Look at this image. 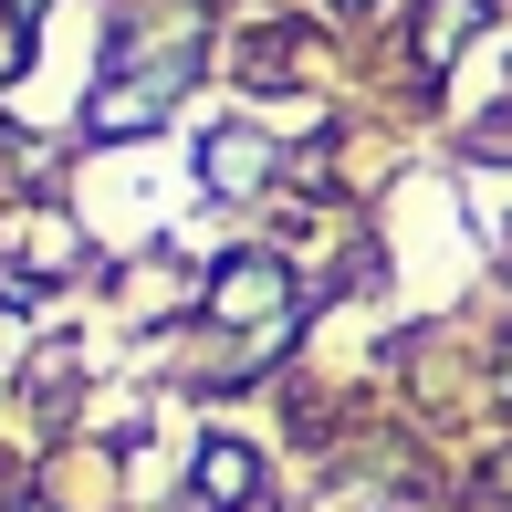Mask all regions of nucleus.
<instances>
[{
    "label": "nucleus",
    "mask_w": 512,
    "mask_h": 512,
    "mask_svg": "<svg viewBox=\"0 0 512 512\" xmlns=\"http://www.w3.org/2000/svg\"><path fill=\"white\" fill-rule=\"evenodd\" d=\"M272 304H283V272H272L262 251H241V262L209 283V314H230V324H241V314H272Z\"/></svg>",
    "instance_id": "nucleus-2"
},
{
    "label": "nucleus",
    "mask_w": 512,
    "mask_h": 512,
    "mask_svg": "<svg viewBox=\"0 0 512 512\" xmlns=\"http://www.w3.org/2000/svg\"><path fill=\"white\" fill-rule=\"evenodd\" d=\"M251 481H262V460H251L241 439H209V450H199V502H209V512H241Z\"/></svg>",
    "instance_id": "nucleus-3"
},
{
    "label": "nucleus",
    "mask_w": 512,
    "mask_h": 512,
    "mask_svg": "<svg viewBox=\"0 0 512 512\" xmlns=\"http://www.w3.org/2000/svg\"><path fill=\"white\" fill-rule=\"evenodd\" d=\"M168 84H178V74H157V84H105L84 126H95V136H147L157 115H168Z\"/></svg>",
    "instance_id": "nucleus-1"
},
{
    "label": "nucleus",
    "mask_w": 512,
    "mask_h": 512,
    "mask_svg": "<svg viewBox=\"0 0 512 512\" xmlns=\"http://www.w3.org/2000/svg\"><path fill=\"white\" fill-rule=\"evenodd\" d=\"M262 178H272V147H262V136H241V126H230V136H209V189H220V199L262 189Z\"/></svg>",
    "instance_id": "nucleus-4"
},
{
    "label": "nucleus",
    "mask_w": 512,
    "mask_h": 512,
    "mask_svg": "<svg viewBox=\"0 0 512 512\" xmlns=\"http://www.w3.org/2000/svg\"><path fill=\"white\" fill-rule=\"evenodd\" d=\"M471 32H481V0H439V11L418 21V63H429V74H439V63H450L460 42H471Z\"/></svg>",
    "instance_id": "nucleus-5"
}]
</instances>
